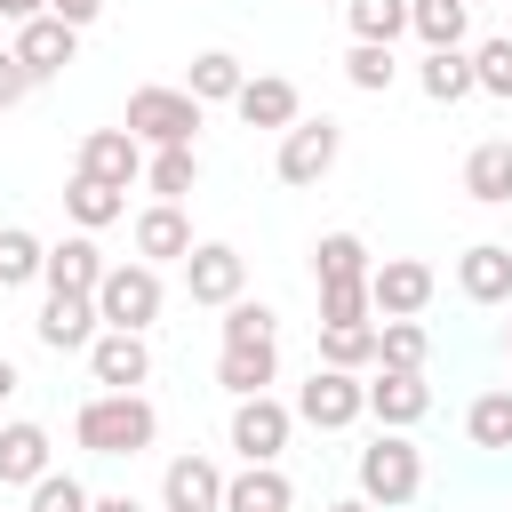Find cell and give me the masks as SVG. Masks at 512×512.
<instances>
[{"mask_svg": "<svg viewBox=\"0 0 512 512\" xmlns=\"http://www.w3.org/2000/svg\"><path fill=\"white\" fill-rule=\"evenodd\" d=\"M48 16L80 32V24H96V16H104V0H48Z\"/></svg>", "mask_w": 512, "mask_h": 512, "instance_id": "cell-41", "label": "cell"}, {"mask_svg": "<svg viewBox=\"0 0 512 512\" xmlns=\"http://www.w3.org/2000/svg\"><path fill=\"white\" fill-rule=\"evenodd\" d=\"M416 88H424L432 104H464V96H480V88H472V56H464V48H424Z\"/></svg>", "mask_w": 512, "mask_h": 512, "instance_id": "cell-26", "label": "cell"}, {"mask_svg": "<svg viewBox=\"0 0 512 512\" xmlns=\"http://www.w3.org/2000/svg\"><path fill=\"white\" fill-rule=\"evenodd\" d=\"M352 320H376L368 288H320V328H352Z\"/></svg>", "mask_w": 512, "mask_h": 512, "instance_id": "cell-39", "label": "cell"}, {"mask_svg": "<svg viewBox=\"0 0 512 512\" xmlns=\"http://www.w3.org/2000/svg\"><path fill=\"white\" fill-rule=\"evenodd\" d=\"M40 280H48L56 296H96V280H104V248H96L88 232H64V240L40 256Z\"/></svg>", "mask_w": 512, "mask_h": 512, "instance_id": "cell-16", "label": "cell"}, {"mask_svg": "<svg viewBox=\"0 0 512 512\" xmlns=\"http://www.w3.org/2000/svg\"><path fill=\"white\" fill-rule=\"evenodd\" d=\"M24 96H32V80H24L16 48H0V112H8V104H24Z\"/></svg>", "mask_w": 512, "mask_h": 512, "instance_id": "cell-40", "label": "cell"}, {"mask_svg": "<svg viewBox=\"0 0 512 512\" xmlns=\"http://www.w3.org/2000/svg\"><path fill=\"white\" fill-rule=\"evenodd\" d=\"M72 440H80L88 456H144V448L160 440V408H152L144 392H96V400H80Z\"/></svg>", "mask_w": 512, "mask_h": 512, "instance_id": "cell-1", "label": "cell"}, {"mask_svg": "<svg viewBox=\"0 0 512 512\" xmlns=\"http://www.w3.org/2000/svg\"><path fill=\"white\" fill-rule=\"evenodd\" d=\"M120 128L144 144V152H168V144H192L200 136V104L184 96V88H128V112H120Z\"/></svg>", "mask_w": 512, "mask_h": 512, "instance_id": "cell-3", "label": "cell"}, {"mask_svg": "<svg viewBox=\"0 0 512 512\" xmlns=\"http://www.w3.org/2000/svg\"><path fill=\"white\" fill-rule=\"evenodd\" d=\"M424 360H432L424 320H376V368H416L424 376Z\"/></svg>", "mask_w": 512, "mask_h": 512, "instance_id": "cell-31", "label": "cell"}, {"mask_svg": "<svg viewBox=\"0 0 512 512\" xmlns=\"http://www.w3.org/2000/svg\"><path fill=\"white\" fill-rule=\"evenodd\" d=\"M504 352H512V328H504Z\"/></svg>", "mask_w": 512, "mask_h": 512, "instance_id": "cell-46", "label": "cell"}, {"mask_svg": "<svg viewBox=\"0 0 512 512\" xmlns=\"http://www.w3.org/2000/svg\"><path fill=\"white\" fill-rule=\"evenodd\" d=\"M472 56V88L480 96H512V32H488L480 48H464Z\"/></svg>", "mask_w": 512, "mask_h": 512, "instance_id": "cell-35", "label": "cell"}, {"mask_svg": "<svg viewBox=\"0 0 512 512\" xmlns=\"http://www.w3.org/2000/svg\"><path fill=\"white\" fill-rule=\"evenodd\" d=\"M352 472H360V504H384V512H400V504L424 488V456H416L408 432H376Z\"/></svg>", "mask_w": 512, "mask_h": 512, "instance_id": "cell-2", "label": "cell"}, {"mask_svg": "<svg viewBox=\"0 0 512 512\" xmlns=\"http://www.w3.org/2000/svg\"><path fill=\"white\" fill-rule=\"evenodd\" d=\"M72 176H96V184L128 192V184L144 176V144H136L128 128H88V136H80V168H72Z\"/></svg>", "mask_w": 512, "mask_h": 512, "instance_id": "cell-13", "label": "cell"}, {"mask_svg": "<svg viewBox=\"0 0 512 512\" xmlns=\"http://www.w3.org/2000/svg\"><path fill=\"white\" fill-rule=\"evenodd\" d=\"M344 80H352L360 96H384V88L400 80V56H392V48H368V40H352V56H344Z\"/></svg>", "mask_w": 512, "mask_h": 512, "instance_id": "cell-36", "label": "cell"}, {"mask_svg": "<svg viewBox=\"0 0 512 512\" xmlns=\"http://www.w3.org/2000/svg\"><path fill=\"white\" fill-rule=\"evenodd\" d=\"M160 304H168V288H160V272L152 264H104V280H96V320L104 328H128V336H144L152 320H160Z\"/></svg>", "mask_w": 512, "mask_h": 512, "instance_id": "cell-4", "label": "cell"}, {"mask_svg": "<svg viewBox=\"0 0 512 512\" xmlns=\"http://www.w3.org/2000/svg\"><path fill=\"white\" fill-rule=\"evenodd\" d=\"M296 424H312V432H344V424H360L368 416V392H360V376H344V368H320L312 360V376L296 384Z\"/></svg>", "mask_w": 512, "mask_h": 512, "instance_id": "cell-5", "label": "cell"}, {"mask_svg": "<svg viewBox=\"0 0 512 512\" xmlns=\"http://www.w3.org/2000/svg\"><path fill=\"white\" fill-rule=\"evenodd\" d=\"M464 192L480 208H512V136H488L464 152Z\"/></svg>", "mask_w": 512, "mask_h": 512, "instance_id": "cell-24", "label": "cell"}, {"mask_svg": "<svg viewBox=\"0 0 512 512\" xmlns=\"http://www.w3.org/2000/svg\"><path fill=\"white\" fill-rule=\"evenodd\" d=\"M336 152H344V128H336L328 112H320V120H296V128L280 136V184H296V192L320 184V176L336 168Z\"/></svg>", "mask_w": 512, "mask_h": 512, "instance_id": "cell-8", "label": "cell"}, {"mask_svg": "<svg viewBox=\"0 0 512 512\" xmlns=\"http://www.w3.org/2000/svg\"><path fill=\"white\" fill-rule=\"evenodd\" d=\"M160 504H168V512H224V472H216L200 448H184V456H168V472H160Z\"/></svg>", "mask_w": 512, "mask_h": 512, "instance_id": "cell-15", "label": "cell"}, {"mask_svg": "<svg viewBox=\"0 0 512 512\" xmlns=\"http://www.w3.org/2000/svg\"><path fill=\"white\" fill-rule=\"evenodd\" d=\"M320 368H376V320H352V328H320Z\"/></svg>", "mask_w": 512, "mask_h": 512, "instance_id": "cell-30", "label": "cell"}, {"mask_svg": "<svg viewBox=\"0 0 512 512\" xmlns=\"http://www.w3.org/2000/svg\"><path fill=\"white\" fill-rule=\"evenodd\" d=\"M456 288H464L472 304H512V248H504V240H472V248L456 256Z\"/></svg>", "mask_w": 512, "mask_h": 512, "instance_id": "cell-21", "label": "cell"}, {"mask_svg": "<svg viewBox=\"0 0 512 512\" xmlns=\"http://www.w3.org/2000/svg\"><path fill=\"white\" fill-rule=\"evenodd\" d=\"M88 376H96L104 392H136V384L152 376V344L128 336V328H96V344H88Z\"/></svg>", "mask_w": 512, "mask_h": 512, "instance_id": "cell-14", "label": "cell"}, {"mask_svg": "<svg viewBox=\"0 0 512 512\" xmlns=\"http://www.w3.org/2000/svg\"><path fill=\"white\" fill-rule=\"evenodd\" d=\"M40 472H56V440H48V424H32V416L0 424V480H8V488H32Z\"/></svg>", "mask_w": 512, "mask_h": 512, "instance_id": "cell-18", "label": "cell"}, {"mask_svg": "<svg viewBox=\"0 0 512 512\" xmlns=\"http://www.w3.org/2000/svg\"><path fill=\"white\" fill-rule=\"evenodd\" d=\"M8 48H16L24 80L40 88V80H56V72L80 56V32H72V24H56V16H32V24H16V40H8Z\"/></svg>", "mask_w": 512, "mask_h": 512, "instance_id": "cell-11", "label": "cell"}, {"mask_svg": "<svg viewBox=\"0 0 512 512\" xmlns=\"http://www.w3.org/2000/svg\"><path fill=\"white\" fill-rule=\"evenodd\" d=\"M192 256V216L184 208H168V200H152L144 216H136V264H184Z\"/></svg>", "mask_w": 512, "mask_h": 512, "instance_id": "cell-19", "label": "cell"}, {"mask_svg": "<svg viewBox=\"0 0 512 512\" xmlns=\"http://www.w3.org/2000/svg\"><path fill=\"white\" fill-rule=\"evenodd\" d=\"M272 376H280V344H224V352H216V384H224L232 400L272 392Z\"/></svg>", "mask_w": 512, "mask_h": 512, "instance_id": "cell-22", "label": "cell"}, {"mask_svg": "<svg viewBox=\"0 0 512 512\" xmlns=\"http://www.w3.org/2000/svg\"><path fill=\"white\" fill-rule=\"evenodd\" d=\"M432 288H440V280H432L424 256H384V264L368 272V312H376V320H416V312L432 304Z\"/></svg>", "mask_w": 512, "mask_h": 512, "instance_id": "cell-7", "label": "cell"}, {"mask_svg": "<svg viewBox=\"0 0 512 512\" xmlns=\"http://www.w3.org/2000/svg\"><path fill=\"white\" fill-rule=\"evenodd\" d=\"M360 392H368L376 432H408V424H424V416H432V384H424L416 368H376Z\"/></svg>", "mask_w": 512, "mask_h": 512, "instance_id": "cell-10", "label": "cell"}, {"mask_svg": "<svg viewBox=\"0 0 512 512\" xmlns=\"http://www.w3.org/2000/svg\"><path fill=\"white\" fill-rule=\"evenodd\" d=\"M408 32H416L424 48H464L472 8H464V0H408Z\"/></svg>", "mask_w": 512, "mask_h": 512, "instance_id": "cell-29", "label": "cell"}, {"mask_svg": "<svg viewBox=\"0 0 512 512\" xmlns=\"http://www.w3.org/2000/svg\"><path fill=\"white\" fill-rule=\"evenodd\" d=\"M64 216H72L80 232H104V224L128 216V192H112V184H96V176H72V184H64Z\"/></svg>", "mask_w": 512, "mask_h": 512, "instance_id": "cell-28", "label": "cell"}, {"mask_svg": "<svg viewBox=\"0 0 512 512\" xmlns=\"http://www.w3.org/2000/svg\"><path fill=\"white\" fill-rule=\"evenodd\" d=\"M320 512H376V504H360V496H344V504H320Z\"/></svg>", "mask_w": 512, "mask_h": 512, "instance_id": "cell-45", "label": "cell"}, {"mask_svg": "<svg viewBox=\"0 0 512 512\" xmlns=\"http://www.w3.org/2000/svg\"><path fill=\"white\" fill-rule=\"evenodd\" d=\"M232 112H240L248 128H280V136H288V128L304 120V96H296V80H288V72H248V80H240V96H232Z\"/></svg>", "mask_w": 512, "mask_h": 512, "instance_id": "cell-12", "label": "cell"}, {"mask_svg": "<svg viewBox=\"0 0 512 512\" xmlns=\"http://www.w3.org/2000/svg\"><path fill=\"white\" fill-rule=\"evenodd\" d=\"M32 16H48V0H0V24H32Z\"/></svg>", "mask_w": 512, "mask_h": 512, "instance_id": "cell-42", "label": "cell"}, {"mask_svg": "<svg viewBox=\"0 0 512 512\" xmlns=\"http://www.w3.org/2000/svg\"><path fill=\"white\" fill-rule=\"evenodd\" d=\"M288 432H296V408L288 400H272V392H256V400H232V456L240 464H280V448H288Z\"/></svg>", "mask_w": 512, "mask_h": 512, "instance_id": "cell-6", "label": "cell"}, {"mask_svg": "<svg viewBox=\"0 0 512 512\" xmlns=\"http://www.w3.org/2000/svg\"><path fill=\"white\" fill-rule=\"evenodd\" d=\"M40 256H48V248H40L24 224H0V296H8V288H32V280H40Z\"/></svg>", "mask_w": 512, "mask_h": 512, "instance_id": "cell-34", "label": "cell"}, {"mask_svg": "<svg viewBox=\"0 0 512 512\" xmlns=\"http://www.w3.org/2000/svg\"><path fill=\"white\" fill-rule=\"evenodd\" d=\"M16 384H24V376H16V360H8V352H0V400H8V392H16Z\"/></svg>", "mask_w": 512, "mask_h": 512, "instance_id": "cell-44", "label": "cell"}, {"mask_svg": "<svg viewBox=\"0 0 512 512\" xmlns=\"http://www.w3.org/2000/svg\"><path fill=\"white\" fill-rule=\"evenodd\" d=\"M144 184H152V200H168V208H184V192L200 184V152H192V144H168V152H144Z\"/></svg>", "mask_w": 512, "mask_h": 512, "instance_id": "cell-27", "label": "cell"}, {"mask_svg": "<svg viewBox=\"0 0 512 512\" xmlns=\"http://www.w3.org/2000/svg\"><path fill=\"white\" fill-rule=\"evenodd\" d=\"M24 512H88V488L72 480V472H40L32 480V504Z\"/></svg>", "mask_w": 512, "mask_h": 512, "instance_id": "cell-38", "label": "cell"}, {"mask_svg": "<svg viewBox=\"0 0 512 512\" xmlns=\"http://www.w3.org/2000/svg\"><path fill=\"white\" fill-rule=\"evenodd\" d=\"M464 8H480V0H464Z\"/></svg>", "mask_w": 512, "mask_h": 512, "instance_id": "cell-47", "label": "cell"}, {"mask_svg": "<svg viewBox=\"0 0 512 512\" xmlns=\"http://www.w3.org/2000/svg\"><path fill=\"white\" fill-rule=\"evenodd\" d=\"M88 512H144L136 496H88Z\"/></svg>", "mask_w": 512, "mask_h": 512, "instance_id": "cell-43", "label": "cell"}, {"mask_svg": "<svg viewBox=\"0 0 512 512\" xmlns=\"http://www.w3.org/2000/svg\"><path fill=\"white\" fill-rule=\"evenodd\" d=\"M224 344H272V304L232 296V304H224Z\"/></svg>", "mask_w": 512, "mask_h": 512, "instance_id": "cell-37", "label": "cell"}, {"mask_svg": "<svg viewBox=\"0 0 512 512\" xmlns=\"http://www.w3.org/2000/svg\"><path fill=\"white\" fill-rule=\"evenodd\" d=\"M224 512H296V488L280 464H240L224 480Z\"/></svg>", "mask_w": 512, "mask_h": 512, "instance_id": "cell-23", "label": "cell"}, {"mask_svg": "<svg viewBox=\"0 0 512 512\" xmlns=\"http://www.w3.org/2000/svg\"><path fill=\"white\" fill-rule=\"evenodd\" d=\"M344 16H352V40L368 48H392L408 32V0H344Z\"/></svg>", "mask_w": 512, "mask_h": 512, "instance_id": "cell-33", "label": "cell"}, {"mask_svg": "<svg viewBox=\"0 0 512 512\" xmlns=\"http://www.w3.org/2000/svg\"><path fill=\"white\" fill-rule=\"evenodd\" d=\"M464 432H472V448H512V384L480 392V400L464 408Z\"/></svg>", "mask_w": 512, "mask_h": 512, "instance_id": "cell-32", "label": "cell"}, {"mask_svg": "<svg viewBox=\"0 0 512 512\" xmlns=\"http://www.w3.org/2000/svg\"><path fill=\"white\" fill-rule=\"evenodd\" d=\"M96 296H56L48 288V304H40V320H32V336L48 344V352H88L96 344Z\"/></svg>", "mask_w": 512, "mask_h": 512, "instance_id": "cell-17", "label": "cell"}, {"mask_svg": "<svg viewBox=\"0 0 512 512\" xmlns=\"http://www.w3.org/2000/svg\"><path fill=\"white\" fill-rule=\"evenodd\" d=\"M184 288H192V304H232L240 288H248V256L232 248V240H192V256H184Z\"/></svg>", "mask_w": 512, "mask_h": 512, "instance_id": "cell-9", "label": "cell"}, {"mask_svg": "<svg viewBox=\"0 0 512 512\" xmlns=\"http://www.w3.org/2000/svg\"><path fill=\"white\" fill-rule=\"evenodd\" d=\"M368 272H376V256H368L360 232H320L312 240V288H368Z\"/></svg>", "mask_w": 512, "mask_h": 512, "instance_id": "cell-20", "label": "cell"}, {"mask_svg": "<svg viewBox=\"0 0 512 512\" xmlns=\"http://www.w3.org/2000/svg\"><path fill=\"white\" fill-rule=\"evenodd\" d=\"M240 80H248V64H240L232 48H200V56H192V80H184V96L208 112V104H232V96H240Z\"/></svg>", "mask_w": 512, "mask_h": 512, "instance_id": "cell-25", "label": "cell"}]
</instances>
